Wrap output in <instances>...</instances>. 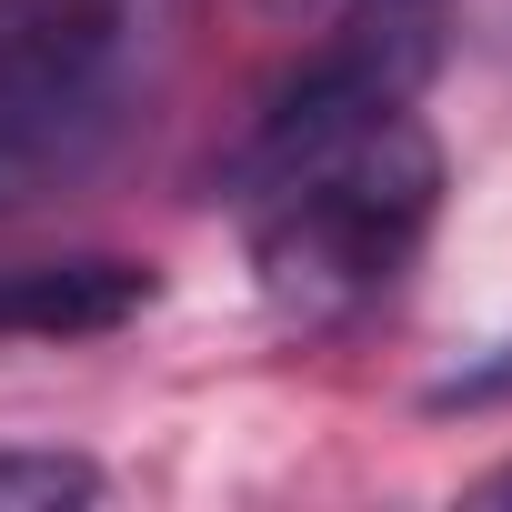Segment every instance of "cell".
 I'll list each match as a JSON object with an SVG mask.
<instances>
[{"instance_id":"obj_1","label":"cell","mask_w":512,"mask_h":512,"mask_svg":"<svg viewBox=\"0 0 512 512\" xmlns=\"http://www.w3.org/2000/svg\"><path fill=\"white\" fill-rule=\"evenodd\" d=\"M241 231H251V272H262L282 322H352L362 302H382L412 251L432 241L442 211V141L422 131V111H382L342 141H312L272 171L231 181Z\"/></svg>"},{"instance_id":"obj_7","label":"cell","mask_w":512,"mask_h":512,"mask_svg":"<svg viewBox=\"0 0 512 512\" xmlns=\"http://www.w3.org/2000/svg\"><path fill=\"white\" fill-rule=\"evenodd\" d=\"M0 11H11V0H0Z\"/></svg>"},{"instance_id":"obj_5","label":"cell","mask_w":512,"mask_h":512,"mask_svg":"<svg viewBox=\"0 0 512 512\" xmlns=\"http://www.w3.org/2000/svg\"><path fill=\"white\" fill-rule=\"evenodd\" d=\"M322 0H262V21H312Z\"/></svg>"},{"instance_id":"obj_4","label":"cell","mask_w":512,"mask_h":512,"mask_svg":"<svg viewBox=\"0 0 512 512\" xmlns=\"http://www.w3.org/2000/svg\"><path fill=\"white\" fill-rule=\"evenodd\" d=\"M61 502H101V462H81V452H0V512H61Z\"/></svg>"},{"instance_id":"obj_6","label":"cell","mask_w":512,"mask_h":512,"mask_svg":"<svg viewBox=\"0 0 512 512\" xmlns=\"http://www.w3.org/2000/svg\"><path fill=\"white\" fill-rule=\"evenodd\" d=\"M472 492H482V502H512V462H502V472H482Z\"/></svg>"},{"instance_id":"obj_2","label":"cell","mask_w":512,"mask_h":512,"mask_svg":"<svg viewBox=\"0 0 512 512\" xmlns=\"http://www.w3.org/2000/svg\"><path fill=\"white\" fill-rule=\"evenodd\" d=\"M432 61H442V0H352L322 31V51L262 101V121H251V141L231 151L221 181H251V171H272L312 141H342L382 111H412Z\"/></svg>"},{"instance_id":"obj_3","label":"cell","mask_w":512,"mask_h":512,"mask_svg":"<svg viewBox=\"0 0 512 512\" xmlns=\"http://www.w3.org/2000/svg\"><path fill=\"white\" fill-rule=\"evenodd\" d=\"M151 262H111V251H81V262H11L0 272V342H91L121 332L131 312H151Z\"/></svg>"}]
</instances>
